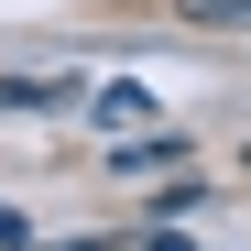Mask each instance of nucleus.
<instances>
[{
    "instance_id": "f257e3e1",
    "label": "nucleus",
    "mask_w": 251,
    "mask_h": 251,
    "mask_svg": "<svg viewBox=\"0 0 251 251\" xmlns=\"http://www.w3.org/2000/svg\"><path fill=\"white\" fill-rule=\"evenodd\" d=\"M197 22H229V33H251V0H197Z\"/></svg>"
}]
</instances>
